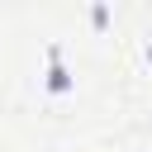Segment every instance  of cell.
<instances>
[{
  "label": "cell",
  "mask_w": 152,
  "mask_h": 152,
  "mask_svg": "<svg viewBox=\"0 0 152 152\" xmlns=\"http://www.w3.org/2000/svg\"><path fill=\"white\" fill-rule=\"evenodd\" d=\"M48 57H52V66H48V90H52V95H62V90H71V71L62 66V52L52 48Z\"/></svg>",
  "instance_id": "1"
}]
</instances>
